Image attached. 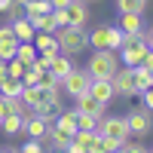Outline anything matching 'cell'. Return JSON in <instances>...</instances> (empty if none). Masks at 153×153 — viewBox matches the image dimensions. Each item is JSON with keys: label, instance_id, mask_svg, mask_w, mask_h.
<instances>
[{"label": "cell", "instance_id": "cell-1", "mask_svg": "<svg viewBox=\"0 0 153 153\" xmlns=\"http://www.w3.org/2000/svg\"><path fill=\"white\" fill-rule=\"evenodd\" d=\"M55 46H58V52H65V55H80L83 49H89V34L83 28H74V25H65V28H58L55 31Z\"/></svg>", "mask_w": 153, "mask_h": 153}, {"label": "cell", "instance_id": "cell-2", "mask_svg": "<svg viewBox=\"0 0 153 153\" xmlns=\"http://www.w3.org/2000/svg\"><path fill=\"white\" fill-rule=\"evenodd\" d=\"M120 68V58L113 49H95L92 58L86 61V74L92 76V80H110L113 74Z\"/></svg>", "mask_w": 153, "mask_h": 153}, {"label": "cell", "instance_id": "cell-3", "mask_svg": "<svg viewBox=\"0 0 153 153\" xmlns=\"http://www.w3.org/2000/svg\"><path fill=\"white\" fill-rule=\"evenodd\" d=\"M117 58H120V65H126V68H138L144 61V55L150 52V46H144L141 43V37H126L123 40V46L117 49Z\"/></svg>", "mask_w": 153, "mask_h": 153}, {"label": "cell", "instance_id": "cell-4", "mask_svg": "<svg viewBox=\"0 0 153 153\" xmlns=\"http://www.w3.org/2000/svg\"><path fill=\"white\" fill-rule=\"evenodd\" d=\"M126 126H129V135L132 138H147L150 129H153V113L141 104V107H135L126 113Z\"/></svg>", "mask_w": 153, "mask_h": 153}, {"label": "cell", "instance_id": "cell-5", "mask_svg": "<svg viewBox=\"0 0 153 153\" xmlns=\"http://www.w3.org/2000/svg\"><path fill=\"white\" fill-rule=\"evenodd\" d=\"M95 132L113 138L117 144H126V141L132 138V135H129V126H126V117H101L98 126H95Z\"/></svg>", "mask_w": 153, "mask_h": 153}, {"label": "cell", "instance_id": "cell-6", "mask_svg": "<svg viewBox=\"0 0 153 153\" xmlns=\"http://www.w3.org/2000/svg\"><path fill=\"white\" fill-rule=\"evenodd\" d=\"M89 83H92V76L86 74V68H74L71 74H65V76L58 80V89H65L71 98H76V95L89 92Z\"/></svg>", "mask_w": 153, "mask_h": 153}, {"label": "cell", "instance_id": "cell-7", "mask_svg": "<svg viewBox=\"0 0 153 153\" xmlns=\"http://www.w3.org/2000/svg\"><path fill=\"white\" fill-rule=\"evenodd\" d=\"M110 86H113V95H120V98H135L138 95L135 80H132V68H126V65L117 68V74L110 76Z\"/></svg>", "mask_w": 153, "mask_h": 153}, {"label": "cell", "instance_id": "cell-8", "mask_svg": "<svg viewBox=\"0 0 153 153\" xmlns=\"http://www.w3.org/2000/svg\"><path fill=\"white\" fill-rule=\"evenodd\" d=\"M74 110H76V113H89V117L101 120V117H104V110H107V104H101L98 98H92L89 92H83V95L74 98Z\"/></svg>", "mask_w": 153, "mask_h": 153}, {"label": "cell", "instance_id": "cell-9", "mask_svg": "<svg viewBox=\"0 0 153 153\" xmlns=\"http://www.w3.org/2000/svg\"><path fill=\"white\" fill-rule=\"evenodd\" d=\"M65 16H68V25H74V28H86V22H89V6L83 3V0H71V3L65 6Z\"/></svg>", "mask_w": 153, "mask_h": 153}, {"label": "cell", "instance_id": "cell-10", "mask_svg": "<svg viewBox=\"0 0 153 153\" xmlns=\"http://www.w3.org/2000/svg\"><path fill=\"white\" fill-rule=\"evenodd\" d=\"M16 46H19V40H16V34H12V28L9 25H0V58L3 61L16 58Z\"/></svg>", "mask_w": 153, "mask_h": 153}, {"label": "cell", "instance_id": "cell-11", "mask_svg": "<svg viewBox=\"0 0 153 153\" xmlns=\"http://www.w3.org/2000/svg\"><path fill=\"white\" fill-rule=\"evenodd\" d=\"M117 28H120L126 37H138V34L144 31V16H135V12H123Z\"/></svg>", "mask_w": 153, "mask_h": 153}, {"label": "cell", "instance_id": "cell-12", "mask_svg": "<svg viewBox=\"0 0 153 153\" xmlns=\"http://www.w3.org/2000/svg\"><path fill=\"white\" fill-rule=\"evenodd\" d=\"M89 95H92V98H98L101 104H110V101L117 98V95H113L110 80H92V83H89Z\"/></svg>", "mask_w": 153, "mask_h": 153}, {"label": "cell", "instance_id": "cell-13", "mask_svg": "<svg viewBox=\"0 0 153 153\" xmlns=\"http://www.w3.org/2000/svg\"><path fill=\"white\" fill-rule=\"evenodd\" d=\"M46 120L43 117H37V113H31V117H25V123H22V132L28 135V138H43L46 135Z\"/></svg>", "mask_w": 153, "mask_h": 153}, {"label": "cell", "instance_id": "cell-14", "mask_svg": "<svg viewBox=\"0 0 153 153\" xmlns=\"http://www.w3.org/2000/svg\"><path fill=\"white\" fill-rule=\"evenodd\" d=\"M9 28H12V34H16V40H19V43H31V40H34V34H37L25 16H22V19H12V22H9Z\"/></svg>", "mask_w": 153, "mask_h": 153}, {"label": "cell", "instance_id": "cell-15", "mask_svg": "<svg viewBox=\"0 0 153 153\" xmlns=\"http://www.w3.org/2000/svg\"><path fill=\"white\" fill-rule=\"evenodd\" d=\"M74 68H76V65H74V58H71V55H65V52H58V55L52 58V65H49L46 71H52V74H55V80H61V76L71 74Z\"/></svg>", "mask_w": 153, "mask_h": 153}, {"label": "cell", "instance_id": "cell-16", "mask_svg": "<svg viewBox=\"0 0 153 153\" xmlns=\"http://www.w3.org/2000/svg\"><path fill=\"white\" fill-rule=\"evenodd\" d=\"M52 126L61 129V132H68V135H74V132H76V113H74V110H58Z\"/></svg>", "mask_w": 153, "mask_h": 153}, {"label": "cell", "instance_id": "cell-17", "mask_svg": "<svg viewBox=\"0 0 153 153\" xmlns=\"http://www.w3.org/2000/svg\"><path fill=\"white\" fill-rule=\"evenodd\" d=\"M132 80H135L138 95H141L144 89H150V86H153V71H147L144 65H138V68H132Z\"/></svg>", "mask_w": 153, "mask_h": 153}, {"label": "cell", "instance_id": "cell-18", "mask_svg": "<svg viewBox=\"0 0 153 153\" xmlns=\"http://www.w3.org/2000/svg\"><path fill=\"white\" fill-rule=\"evenodd\" d=\"M43 141H49L55 150H65V147L71 144V135H68V132H61V129H55V126H49L46 135H43Z\"/></svg>", "mask_w": 153, "mask_h": 153}, {"label": "cell", "instance_id": "cell-19", "mask_svg": "<svg viewBox=\"0 0 153 153\" xmlns=\"http://www.w3.org/2000/svg\"><path fill=\"white\" fill-rule=\"evenodd\" d=\"M22 123H25V117H19V113H6V117L0 120V132H3V135H19L22 132Z\"/></svg>", "mask_w": 153, "mask_h": 153}, {"label": "cell", "instance_id": "cell-20", "mask_svg": "<svg viewBox=\"0 0 153 153\" xmlns=\"http://www.w3.org/2000/svg\"><path fill=\"white\" fill-rule=\"evenodd\" d=\"M117 12H135V16H144L147 12V0H117Z\"/></svg>", "mask_w": 153, "mask_h": 153}, {"label": "cell", "instance_id": "cell-21", "mask_svg": "<svg viewBox=\"0 0 153 153\" xmlns=\"http://www.w3.org/2000/svg\"><path fill=\"white\" fill-rule=\"evenodd\" d=\"M31 43H34L37 52H43V49H58V46H55V34H49V31H37Z\"/></svg>", "mask_w": 153, "mask_h": 153}, {"label": "cell", "instance_id": "cell-22", "mask_svg": "<svg viewBox=\"0 0 153 153\" xmlns=\"http://www.w3.org/2000/svg\"><path fill=\"white\" fill-rule=\"evenodd\" d=\"M16 58L22 61L25 68H28V65H34V58H37V49H34V43H19V46H16Z\"/></svg>", "mask_w": 153, "mask_h": 153}, {"label": "cell", "instance_id": "cell-23", "mask_svg": "<svg viewBox=\"0 0 153 153\" xmlns=\"http://www.w3.org/2000/svg\"><path fill=\"white\" fill-rule=\"evenodd\" d=\"M104 43H107V25H98V28L89 31V46L92 49H104Z\"/></svg>", "mask_w": 153, "mask_h": 153}, {"label": "cell", "instance_id": "cell-24", "mask_svg": "<svg viewBox=\"0 0 153 153\" xmlns=\"http://www.w3.org/2000/svg\"><path fill=\"white\" fill-rule=\"evenodd\" d=\"M22 80H12V76H6L3 83H0V95L3 98H12V95H22Z\"/></svg>", "mask_w": 153, "mask_h": 153}, {"label": "cell", "instance_id": "cell-25", "mask_svg": "<svg viewBox=\"0 0 153 153\" xmlns=\"http://www.w3.org/2000/svg\"><path fill=\"white\" fill-rule=\"evenodd\" d=\"M123 40H126V34H123L120 28H107V43H104V49H113V52H117V49L123 46Z\"/></svg>", "mask_w": 153, "mask_h": 153}, {"label": "cell", "instance_id": "cell-26", "mask_svg": "<svg viewBox=\"0 0 153 153\" xmlns=\"http://www.w3.org/2000/svg\"><path fill=\"white\" fill-rule=\"evenodd\" d=\"M74 113H76V110H74ZM95 126H98L95 117H89V113H76V129H83V132H95Z\"/></svg>", "mask_w": 153, "mask_h": 153}, {"label": "cell", "instance_id": "cell-27", "mask_svg": "<svg viewBox=\"0 0 153 153\" xmlns=\"http://www.w3.org/2000/svg\"><path fill=\"white\" fill-rule=\"evenodd\" d=\"M16 153H43V138H28Z\"/></svg>", "mask_w": 153, "mask_h": 153}, {"label": "cell", "instance_id": "cell-28", "mask_svg": "<svg viewBox=\"0 0 153 153\" xmlns=\"http://www.w3.org/2000/svg\"><path fill=\"white\" fill-rule=\"evenodd\" d=\"M22 74H25V65L19 58H9L6 61V76H12V80H22Z\"/></svg>", "mask_w": 153, "mask_h": 153}, {"label": "cell", "instance_id": "cell-29", "mask_svg": "<svg viewBox=\"0 0 153 153\" xmlns=\"http://www.w3.org/2000/svg\"><path fill=\"white\" fill-rule=\"evenodd\" d=\"M37 86H43V89H58V80H55V74H52V71H43Z\"/></svg>", "mask_w": 153, "mask_h": 153}, {"label": "cell", "instance_id": "cell-30", "mask_svg": "<svg viewBox=\"0 0 153 153\" xmlns=\"http://www.w3.org/2000/svg\"><path fill=\"white\" fill-rule=\"evenodd\" d=\"M52 22H55V28H65V25H68L65 9H52Z\"/></svg>", "mask_w": 153, "mask_h": 153}, {"label": "cell", "instance_id": "cell-31", "mask_svg": "<svg viewBox=\"0 0 153 153\" xmlns=\"http://www.w3.org/2000/svg\"><path fill=\"white\" fill-rule=\"evenodd\" d=\"M141 101H144V107H147V110H153V86L141 92Z\"/></svg>", "mask_w": 153, "mask_h": 153}, {"label": "cell", "instance_id": "cell-32", "mask_svg": "<svg viewBox=\"0 0 153 153\" xmlns=\"http://www.w3.org/2000/svg\"><path fill=\"white\" fill-rule=\"evenodd\" d=\"M49 3H52V9H65V6L71 3V0H49Z\"/></svg>", "mask_w": 153, "mask_h": 153}, {"label": "cell", "instance_id": "cell-33", "mask_svg": "<svg viewBox=\"0 0 153 153\" xmlns=\"http://www.w3.org/2000/svg\"><path fill=\"white\" fill-rule=\"evenodd\" d=\"M6 113H9V107H6V98H0V120H3Z\"/></svg>", "mask_w": 153, "mask_h": 153}, {"label": "cell", "instance_id": "cell-34", "mask_svg": "<svg viewBox=\"0 0 153 153\" xmlns=\"http://www.w3.org/2000/svg\"><path fill=\"white\" fill-rule=\"evenodd\" d=\"M3 80H6V61L0 58V83H3Z\"/></svg>", "mask_w": 153, "mask_h": 153}, {"label": "cell", "instance_id": "cell-35", "mask_svg": "<svg viewBox=\"0 0 153 153\" xmlns=\"http://www.w3.org/2000/svg\"><path fill=\"white\" fill-rule=\"evenodd\" d=\"M9 6H12V0H0V12H6Z\"/></svg>", "mask_w": 153, "mask_h": 153}, {"label": "cell", "instance_id": "cell-36", "mask_svg": "<svg viewBox=\"0 0 153 153\" xmlns=\"http://www.w3.org/2000/svg\"><path fill=\"white\" fill-rule=\"evenodd\" d=\"M0 153H16V150H12V147H0Z\"/></svg>", "mask_w": 153, "mask_h": 153}, {"label": "cell", "instance_id": "cell-37", "mask_svg": "<svg viewBox=\"0 0 153 153\" xmlns=\"http://www.w3.org/2000/svg\"><path fill=\"white\" fill-rule=\"evenodd\" d=\"M110 153H126V150H123V147H117V150H110Z\"/></svg>", "mask_w": 153, "mask_h": 153}, {"label": "cell", "instance_id": "cell-38", "mask_svg": "<svg viewBox=\"0 0 153 153\" xmlns=\"http://www.w3.org/2000/svg\"><path fill=\"white\" fill-rule=\"evenodd\" d=\"M52 153H65V150H55V147H52Z\"/></svg>", "mask_w": 153, "mask_h": 153}]
</instances>
